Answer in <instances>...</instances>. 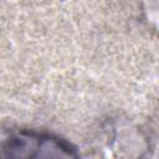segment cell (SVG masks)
<instances>
[{
    "label": "cell",
    "mask_w": 159,
    "mask_h": 159,
    "mask_svg": "<svg viewBox=\"0 0 159 159\" xmlns=\"http://www.w3.org/2000/svg\"><path fill=\"white\" fill-rule=\"evenodd\" d=\"M2 150L7 152L6 155H11L14 152H17L15 157H22L24 152H27L25 157H32L34 150H45V149H53L58 150L62 155L66 157H76L75 149L71 145L61 139L53 138L51 135L39 134L34 132H20L11 138H9L1 145Z\"/></svg>",
    "instance_id": "6da1fadb"
}]
</instances>
